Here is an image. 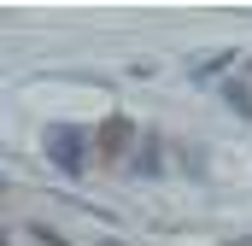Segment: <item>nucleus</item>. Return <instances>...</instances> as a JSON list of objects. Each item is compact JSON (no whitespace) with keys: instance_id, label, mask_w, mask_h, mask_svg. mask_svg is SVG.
<instances>
[{"instance_id":"nucleus-1","label":"nucleus","mask_w":252,"mask_h":246,"mask_svg":"<svg viewBox=\"0 0 252 246\" xmlns=\"http://www.w3.org/2000/svg\"><path fill=\"white\" fill-rule=\"evenodd\" d=\"M129 135H135V123H129V118H106V123H100V153L118 158V153L129 147Z\"/></svg>"},{"instance_id":"nucleus-2","label":"nucleus","mask_w":252,"mask_h":246,"mask_svg":"<svg viewBox=\"0 0 252 246\" xmlns=\"http://www.w3.org/2000/svg\"><path fill=\"white\" fill-rule=\"evenodd\" d=\"M76 147H82L76 129H59V135H53V158H64V164H76Z\"/></svg>"},{"instance_id":"nucleus-3","label":"nucleus","mask_w":252,"mask_h":246,"mask_svg":"<svg viewBox=\"0 0 252 246\" xmlns=\"http://www.w3.org/2000/svg\"><path fill=\"white\" fill-rule=\"evenodd\" d=\"M0 246H6V229H0Z\"/></svg>"}]
</instances>
